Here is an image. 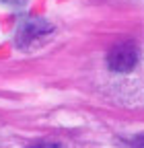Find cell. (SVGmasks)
Masks as SVG:
<instances>
[{"label": "cell", "mask_w": 144, "mask_h": 148, "mask_svg": "<svg viewBox=\"0 0 144 148\" xmlns=\"http://www.w3.org/2000/svg\"><path fill=\"white\" fill-rule=\"evenodd\" d=\"M132 148H144V138H136L132 142Z\"/></svg>", "instance_id": "obj_4"}, {"label": "cell", "mask_w": 144, "mask_h": 148, "mask_svg": "<svg viewBox=\"0 0 144 148\" xmlns=\"http://www.w3.org/2000/svg\"><path fill=\"white\" fill-rule=\"evenodd\" d=\"M35 148H49V146H35Z\"/></svg>", "instance_id": "obj_5"}, {"label": "cell", "mask_w": 144, "mask_h": 148, "mask_svg": "<svg viewBox=\"0 0 144 148\" xmlns=\"http://www.w3.org/2000/svg\"><path fill=\"white\" fill-rule=\"evenodd\" d=\"M136 62H138V49L132 41L117 43L107 56V66H109V70H113L117 74L130 72L136 66Z\"/></svg>", "instance_id": "obj_1"}, {"label": "cell", "mask_w": 144, "mask_h": 148, "mask_svg": "<svg viewBox=\"0 0 144 148\" xmlns=\"http://www.w3.org/2000/svg\"><path fill=\"white\" fill-rule=\"evenodd\" d=\"M51 31V25L47 23H41V21H31V23H23L19 33H16V43H19L21 47L25 45H31L33 41H37L41 39V37L45 33Z\"/></svg>", "instance_id": "obj_2"}, {"label": "cell", "mask_w": 144, "mask_h": 148, "mask_svg": "<svg viewBox=\"0 0 144 148\" xmlns=\"http://www.w3.org/2000/svg\"><path fill=\"white\" fill-rule=\"evenodd\" d=\"M6 4H12V6H21V4H25V2H29V0H4Z\"/></svg>", "instance_id": "obj_3"}]
</instances>
